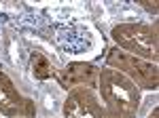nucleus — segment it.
<instances>
[{
	"instance_id": "3",
	"label": "nucleus",
	"mask_w": 159,
	"mask_h": 118,
	"mask_svg": "<svg viewBox=\"0 0 159 118\" xmlns=\"http://www.w3.org/2000/svg\"><path fill=\"white\" fill-rule=\"evenodd\" d=\"M104 65L121 72L123 76H127L140 91L142 89L144 91H157L159 68H157V63H153V61L140 59L136 55H132V53H125L119 47H110L106 57H104Z\"/></svg>"
},
{
	"instance_id": "5",
	"label": "nucleus",
	"mask_w": 159,
	"mask_h": 118,
	"mask_svg": "<svg viewBox=\"0 0 159 118\" xmlns=\"http://www.w3.org/2000/svg\"><path fill=\"white\" fill-rule=\"evenodd\" d=\"M0 114L7 118H34L36 103L34 99L24 97L11 78L0 70Z\"/></svg>"
},
{
	"instance_id": "7",
	"label": "nucleus",
	"mask_w": 159,
	"mask_h": 118,
	"mask_svg": "<svg viewBox=\"0 0 159 118\" xmlns=\"http://www.w3.org/2000/svg\"><path fill=\"white\" fill-rule=\"evenodd\" d=\"M30 70H32V76L36 80H49V78H55V74H57L53 63L40 51H34L30 55Z\"/></svg>"
},
{
	"instance_id": "4",
	"label": "nucleus",
	"mask_w": 159,
	"mask_h": 118,
	"mask_svg": "<svg viewBox=\"0 0 159 118\" xmlns=\"http://www.w3.org/2000/svg\"><path fill=\"white\" fill-rule=\"evenodd\" d=\"M64 118H108L106 110L102 106L96 89H72L68 91L64 106H61Z\"/></svg>"
},
{
	"instance_id": "10",
	"label": "nucleus",
	"mask_w": 159,
	"mask_h": 118,
	"mask_svg": "<svg viewBox=\"0 0 159 118\" xmlns=\"http://www.w3.org/2000/svg\"><path fill=\"white\" fill-rule=\"evenodd\" d=\"M51 118H53V116H51Z\"/></svg>"
},
{
	"instance_id": "9",
	"label": "nucleus",
	"mask_w": 159,
	"mask_h": 118,
	"mask_svg": "<svg viewBox=\"0 0 159 118\" xmlns=\"http://www.w3.org/2000/svg\"><path fill=\"white\" fill-rule=\"evenodd\" d=\"M159 116V110H157V106L153 107V112H151V114H148V118H157Z\"/></svg>"
},
{
	"instance_id": "1",
	"label": "nucleus",
	"mask_w": 159,
	"mask_h": 118,
	"mask_svg": "<svg viewBox=\"0 0 159 118\" xmlns=\"http://www.w3.org/2000/svg\"><path fill=\"white\" fill-rule=\"evenodd\" d=\"M98 97L108 118H136L140 112V89L112 68H100Z\"/></svg>"
},
{
	"instance_id": "6",
	"label": "nucleus",
	"mask_w": 159,
	"mask_h": 118,
	"mask_svg": "<svg viewBox=\"0 0 159 118\" xmlns=\"http://www.w3.org/2000/svg\"><path fill=\"white\" fill-rule=\"evenodd\" d=\"M98 78H100V68L91 61H72L66 68L57 70L55 82L60 84L64 91L72 89H98Z\"/></svg>"
},
{
	"instance_id": "2",
	"label": "nucleus",
	"mask_w": 159,
	"mask_h": 118,
	"mask_svg": "<svg viewBox=\"0 0 159 118\" xmlns=\"http://www.w3.org/2000/svg\"><path fill=\"white\" fill-rule=\"evenodd\" d=\"M157 32H159L157 21H153V23L129 21V23L115 25L110 36L115 40V47H119L121 51L157 63V59H159V34Z\"/></svg>"
},
{
	"instance_id": "8",
	"label": "nucleus",
	"mask_w": 159,
	"mask_h": 118,
	"mask_svg": "<svg viewBox=\"0 0 159 118\" xmlns=\"http://www.w3.org/2000/svg\"><path fill=\"white\" fill-rule=\"evenodd\" d=\"M140 4H142L147 11H151L153 15H157V4H155V2H153V4H151V2H140Z\"/></svg>"
}]
</instances>
